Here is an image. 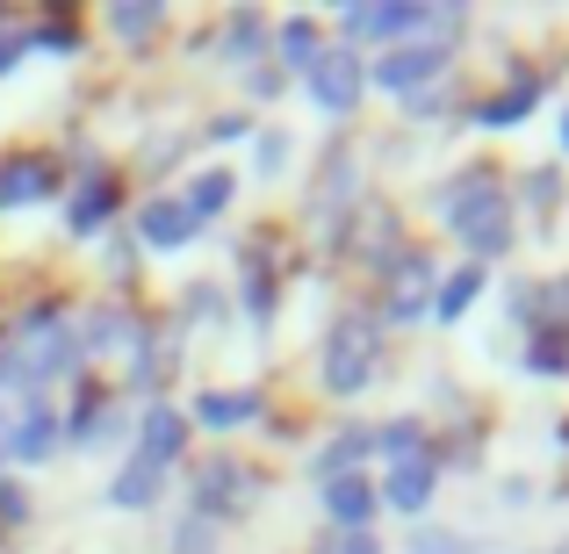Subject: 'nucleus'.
<instances>
[{"mask_svg":"<svg viewBox=\"0 0 569 554\" xmlns=\"http://www.w3.org/2000/svg\"><path fill=\"white\" fill-rule=\"evenodd\" d=\"M447 223H455V238L476 260L512 245V202H505V188L490 181V173H461V188L447 194Z\"/></svg>","mask_w":569,"mask_h":554,"instance_id":"f257e3e1","label":"nucleus"},{"mask_svg":"<svg viewBox=\"0 0 569 554\" xmlns=\"http://www.w3.org/2000/svg\"><path fill=\"white\" fill-rule=\"evenodd\" d=\"M368 374H376V324L347 318L332 339H325V389H332V396H361Z\"/></svg>","mask_w":569,"mask_h":554,"instance_id":"f03ea898","label":"nucleus"},{"mask_svg":"<svg viewBox=\"0 0 569 554\" xmlns=\"http://www.w3.org/2000/svg\"><path fill=\"white\" fill-rule=\"evenodd\" d=\"M440 72H447V43L440 37H418V43L382 51L376 66H368V87H382V94H418V87H432Z\"/></svg>","mask_w":569,"mask_h":554,"instance_id":"7ed1b4c3","label":"nucleus"},{"mask_svg":"<svg viewBox=\"0 0 569 554\" xmlns=\"http://www.w3.org/2000/svg\"><path fill=\"white\" fill-rule=\"evenodd\" d=\"M303 80H310V94H318L325 115H347L353 101H361V87H368V66H361V51H325Z\"/></svg>","mask_w":569,"mask_h":554,"instance_id":"20e7f679","label":"nucleus"},{"mask_svg":"<svg viewBox=\"0 0 569 554\" xmlns=\"http://www.w3.org/2000/svg\"><path fill=\"white\" fill-rule=\"evenodd\" d=\"M58 446V411L29 396L22 411H8V461H43Z\"/></svg>","mask_w":569,"mask_h":554,"instance_id":"39448f33","label":"nucleus"},{"mask_svg":"<svg viewBox=\"0 0 569 554\" xmlns=\"http://www.w3.org/2000/svg\"><path fill=\"white\" fill-rule=\"evenodd\" d=\"M432 483H440V469H432L426 454H411V461H397V469H389L382 504H389V512H403V518H418L432 504Z\"/></svg>","mask_w":569,"mask_h":554,"instance_id":"423d86ee","label":"nucleus"},{"mask_svg":"<svg viewBox=\"0 0 569 554\" xmlns=\"http://www.w3.org/2000/svg\"><path fill=\"white\" fill-rule=\"evenodd\" d=\"M138 238H144L152 252H181L188 238H194V216L173 202V194H152V202L138 209Z\"/></svg>","mask_w":569,"mask_h":554,"instance_id":"0eeeda50","label":"nucleus"},{"mask_svg":"<svg viewBox=\"0 0 569 554\" xmlns=\"http://www.w3.org/2000/svg\"><path fill=\"white\" fill-rule=\"evenodd\" d=\"M188 440V417L173 411V403H152V411L138 417V461H152V469H167L173 454H181Z\"/></svg>","mask_w":569,"mask_h":554,"instance_id":"6e6552de","label":"nucleus"},{"mask_svg":"<svg viewBox=\"0 0 569 554\" xmlns=\"http://www.w3.org/2000/svg\"><path fill=\"white\" fill-rule=\"evenodd\" d=\"M43 194H58L51 159H8V167H0V209H29V202H43Z\"/></svg>","mask_w":569,"mask_h":554,"instance_id":"1a4fd4ad","label":"nucleus"},{"mask_svg":"<svg viewBox=\"0 0 569 554\" xmlns=\"http://www.w3.org/2000/svg\"><path fill=\"white\" fill-rule=\"evenodd\" d=\"M325 504H332V526H347V533H368V518H376V490H368L361 475L325 483Z\"/></svg>","mask_w":569,"mask_h":554,"instance_id":"9d476101","label":"nucleus"},{"mask_svg":"<svg viewBox=\"0 0 569 554\" xmlns=\"http://www.w3.org/2000/svg\"><path fill=\"white\" fill-rule=\"evenodd\" d=\"M252 411H260V396H252V389H209V396L194 403V417H202L209 432H231V425H252Z\"/></svg>","mask_w":569,"mask_h":554,"instance_id":"9b49d317","label":"nucleus"},{"mask_svg":"<svg viewBox=\"0 0 569 554\" xmlns=\"http://www.w3.org/2000/svg\"><path fill=\"white\" fill-rule=\"evenodd\" d=\"M533 101H541V80L527 72V80H512L498 101H483V109H476V123H483V130H512V123H527Z\"/></svg>","mask_w":569,"mask_h":554,"instance_id":"f8f14e48","label":"nucleus"},{"mask_svg":"<svg viewBox=\"0 0 569 554\" xmlns=\"http://www.w3.org/2000/svg\"><path fill=\"white\" fill-rule=\"evenodd\" d=\"M432 289H440V281H432V266L411 252V260L397 266V295H389V310H397V318H418V310H432Z\"/></svg>","mask_w":569,"mask_h":554,"instance_id":"ddd939ff","label":"nucleus"},{"mask_svg":"<svg viewBox=\"0 0 569 554\" xmlns=\"http://www.w3.org/2000/svg\"><path fill=\"white\" fill-rule=\"evenodd\" d=\"M159 483H167V469H152V461H130V469L109 483V504H123V512H144V504L159 497Z\"/></svg>","mask_w":569,"mask_h":554,"instance_id":"4468645a","label":"nucleus"},{"mask_svg":"<svg viewBox=\"0 0 569 554\" xmlns=\"http://www.w3.org/2000/svg\"><path fill=\"white\" fill-rule=\"evenodd\" d=\"M476 295H483V266H476V260H469V266H461V274H447V281H440V289H432V318H447V324H455V318H461V310H469V303H476Z\"/></svg>","mask_w":569,"mask_h":554,"instance_id":"2eb2a0df","label":"nucleus"},{"mask_svg":"<svg viewBox=\"0 0 569 554\" xmlns=\"http://www.w3.org/2000/svg\"><path fill=\"white\" fill-rule=\"evenodd\" d=\"M223 202H231V173H223V167L194 173V181H188V194H181V209H188L194 223H209V216H217Z\"/></svg>","mask_w":569,"mask_h":554,"instance_id":"dca6fc26","label":"nucleus"},{"mask_svg":"<svg viewBox=\"0 0 569 554\" xmlns=\"http://www.w3.org/2000/svg\"><path fill=\"white\" fill-rule=\"evenodd\" d=\"M116 209V181H87L80 194H72V209H66V223H72V238H94V223Z\"/></svg>","mask_w":569,"mask_h":554,"instance_id":"f3484780","label":"nucleus"},{"mask_svg":"<svg viewBox=\"0 0 569 554\" xmlns=\"http://www.w3.org/2000/svg\"><path fill=\"white\" fill-rule=\"evenodd\" d=\"M368 446H376V432H361V425H353V432H339V440L318 454V475H325V483H339V475H361L353 461H361Z\"/></svg>","mask_w":569,"mask_h":554,"instance_id":"a211bd4d","label":"nucleus"},{"mask_svg":"<svg viewBox=\"0 0 569 554\" xmlns=\"http://www.w3.org/2000/svg\"><path fill=\"white\" fill-rule=\"evenodd\" d=\"M281 58H289L296 72H310L325 58V43H318V22H303V14H296V22H281Z\"/></svg>","mask_w":569,"mask_h":554,"instance_id":"6ab92c4d","label":"nucleus"},{"mask_svg":"<svg viewBox=\"0 0 569 554\" xmlns=\"http://www.w3.org/2000/svg\"><path fill=\"white\" fill-rule=\"evenodd\" d=\"M260 37H267L260 14H238V22L223 29V66H252V58H260Z\"/></svg>","mask_w":569,"mask_h":554,"instance_id":"aec40b11","label":"nucleus"},{"mask_svg":"<svg viewBox=\"0 0 569 554\" xmlns=\"http://www.w3.org/2000/svg\"><path fill=\"white\" fill-rule=\"evenodd\" d=\"M109 29H116L123 43L152 37V29H159V0H123V8H109Z\"/></svg>","mask_w":569,"mask_h":554,"instance_id":"412c9836","label":"nucleus"},{"mask_svg":"<svg viewBox=\"0 0 569 554\" xmlns=\"http://www.w3.org/2000/svg\"><path fill=\"white\" fill-rule=\"evenodd\" d=\"M533 367H541V374H569V332H541V339H533Z\"/></svg>","mask_w":569,"mask_h":554,"instance_id":"4be33fe9","label":"nucleus"},{"mask_svg":"<svg viewBox=\"0 0 569 554\" xmlns=\"http://www.w3.org/2000/svg\"><path fill=\"white\" fill-rule=\"evenodd\" d=\"M411 554H476V547L455 541V533H440V526H418L411 533Z\"/></svg>","mask_w":569,"mask_h":554,"instance_id":"5701e85b","label":"nucleus"},{"mask_svg":"<svg viewBox=\"0 0 569 554\" xmlns=\"http://www.w3.org/2000/svg\"><path fill=\"white\" fill-rule=\"evenodd\" d=\"M318 554H382V547H376V533H347V526H332Z\"/></svg>","mask_w":569,"mask_h":554,"instance_id":"b1692460","label":"nucleus"},{"mask_svg":"<svg viewBox=\"0 0 569 554\" xmlns=\"http://www.w3.org/2000/svg\"><path fill=\"white\" fill-rule=\"evenodd\" d=\"M0 518H29V497L14 483H0Z\"/></svg>","mask_w":569,"mask_h":554,"instance_id":"393cba45","label":"nucleus"},{"mask_svg":"<svg viewBox=\"0 0 569 554\" xmlns=\"http://www.w3.org/2000/svg\"><path fill=\"white\" fill-rule=\"evenodd\" d=\"M281 159H289V144H281V138H260V167H267V173H274V167H281Z\"/></svg>","mask_w":569,"mask_h":554,"instance_id":"a878e982","label":"nucleus"},{"mask_svg":"<svg viewBox=\"0 0 569 554\" xmlns=\"http://www.w3.org/2000/svg\"><path fill=\"white\" fill-rule=\"evenodd\" d=\"M29 51V37H0V72H14V58Z\"/></svg>","mask_w":569,"mask_h":554,"instance_id":"bb28decb","label":"nucleus"},{"mask_svg":"<svg viewBox=\"0 0 569 554\" xmlns=\"http://www.w3.org/2000/svg\"><path fill=\"white\" fill-rule=\"evenodd\" d=\"M0 461H8V411H0Z\"/></svg>","mask_w":569,"mask_h":554,"instance_id":"cd10ccee","label":"nucleus"},{"mask_svg":"<svg viewBox=\"0 0 569 554\" xmlns=\"http://www.w3.org/2000/svg\"><path fill=\"white\" fill-rule=\"evenodd\" d=\"M562 152H569V115H562Z\"/></svg>","mask_w":569,"mask_h":554,"instance_id":"c85d7f7f","label":"nucleus"}]
</instances>
